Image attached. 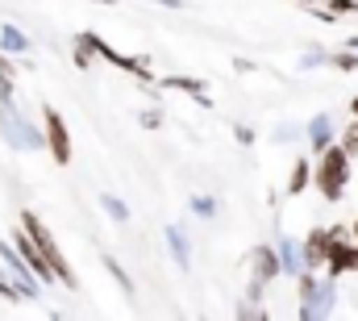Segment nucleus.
Returning a JSON list of instances; mask_svg holds the SVG:
<instances>
[{"instance_id": "19", "label": "nucleus", "mask_w": 358, "mask_h": 321, "mask_svg": "<svg viewBox=\"0 0 358 321\" xmlns=\"http://www.w3.org/2000/svg\"><path fill=\"white\" fill-rule=\"evenodd\" d=\"M334 59V67H342V71H358V50L355 46H346V50H338V55H329Z\"/></svg>"}, {"instance_id": "17", "label": "nucleus", "mask_w": 358, "mask_h": 321, "mask_svg": "<svg viewBox=\"0 0 358 321\" xmlns=\"http://www.w3.org/2000/svg\"><path fill=\"white\" fill-rule=\"evenodd\" d=\"M104 271H108V275H113V280L121 284V292H125V296H134V280L125 275V267H121V263H117L113 254H104Z\"/></svg>"}, {"instance_id": "6", "label": "nucleus", "mask_w": 358, "mask_h": 321, "mask_svg": "<svg viewBox=\"0 0 358 321\" xmlns=\"http://www.w3.org/2000/svg\"><path fill=\"white\" fill-rule=\"evenodd\" d=\"M13 246L21 250V259H25V263H29V267L38 271V280H42L46 288H50V284H59V275H55V267H50V259H46L42 250H38V242L29 238V230H25V226H21V230H13Z\"/></svg>"}, {"instance_id": "13", "label": "nucleus", "mask_w": 358, "mask_h": 321, "mask_svg": "<svg viewBox=\"0 0 358 321\" xmlns=\"http://www.w3.org/2000/svg\"><path fill=\"white\" fill-rule=\"evenodd\" d=\"M163 88H176V92H187L196 104H208V83L204 80H187V76H167Z\"/></svg>"}, {"instance_id": "7", "label": "nucleus", "mask_w": 358, "mask_h": 321, "mask_svg": "<svg viewBox=\"0 0 358 321\" xmlns=\"http://www.w3.org/2000/svg\"><path fill=\"white\" fill-rule=\"evenodd\" d=\"M92 42H96V55H100L104 63H113L117 71H125V76H134V80H146V83H150V63H146V59H129V55L113 50L100 34H92Z\"/></svg>"}, {"instance_id": "29", "label": "nucleus", "mask_w": 358, "mask_h": 321, "mask_svg": "<svg viewBox=\"0 0 358 321\" xmlns=\"http://www.w3.org/2000/svg\"><path fill=\"white\" fill-rule=\"evenodd\" d=\"M350 117H358V96H350Z\"/></svg>"}, {"instance_id": "20", "label": "nucleus", "mask_w": 358, "mask_h": 321, "mask_svg": "<svg viewBox=\"0 0 358 321\" xmlns=\"http://www.w3.org/2000/svg\"><path fill=\"white\" fill-rule=\"evenodd\" d=\"M0 296H4V301H29V296H25V288H21L13 275H8V280L0 275Z\"/></svg>"}, {"instance_id": "11", "label": "nucleus", "mask_w": 358, "mask_h": 321, "mask_svg": "<svg viewBox=\"0 0 358 321\" xmlns=\"http://www.w3.org/2000/svg\"><path fill=\"white\" fill-rule=\"evenodd\" d=\"M279 263H283V275H300L308 263H304V246H296L292 238H279Z\"/></svg>"}, {"instance_id": "3", "label": "nucleus", "mask_w": 358, "mask_h": 321, "mask_svg": "<svg viewBox=\"0 0 358 321\" xmlns=\"http://www.w3.org/2000/svg\"><path fill=\"white\" fill-rule=\"evenodd\" d=\"M0 130H4V142L13 146V151H46V134L42 130H34L17 109H8V104H0Z\"/></svg>"}, {"instance_id": "16", "label": "nucleus", "mask_w": 358, "mask_h": 321, "mask_svg": "<svg viewBox=\"0 0 358 321\" xmlns=\"http://www.w3.org/2000/svg\"><path fill=\"white\" fill-rule=\"evenodd\" d=\"M100 209H104L113 221H129V205H125L121 196H113V192H108V196H100Z\"/></svg>"}, {"instance_id": "4", "label": "nucleus", "mask_w": 358, "mask_h": 321, "mask_svg": "<svg viewBox=\"0 0 358 321\" xmlns=\"http://www.w3.org/2000/svg\"><path fill=\"white\" fill-rule=\"evenodd\" d=\"M246 267H250V296L255 301H263V288H267L271 280H279L283 275V263H279V250L275 246H255L250 254H246Z\"/></svg>"}, {"instance_id": "21", "label": "nucleus", "mask_w": 358, "mask_h": 321, "mask_svg": "<svg viewBox=\"0 0 358 321\" xmlns=\"http://www.w3.org/2000/svg\"><path fill=\"white\" fill-rule=\"evenodd\" d=\"M342 146H346V151L358 159V117H350V125L342 130Z\"/></svg>"}, {"instance_id": "8", "label": "nucleus", "mask_w": 358, "mask_h": 321, "mask_svg": "<svg viewBox=\"0 0 358 321\" xmlns=\"http://www.w3.org/2000/svg\"><path fill=\"white\" fill-rule=\"evenodd\" d=\"M300 246H304V263H308L313 271H321V267L329 263V250H334V226H325V230H313V234L300 242Z\"/></svg>"}, {"instance_id": "31", "label": "nucleus", "mask_w": 358, "mask_h": 321, "mask_svg": "<svg viewBox=\"0 0 358 321\" xmlns=\"http://www.w3.org/2000/svg\"><path fill=\"white\" fill-rule=\"evenodd\" d=\"M300 4H313V0H300Z\"/></svg>"}, {"instance_id": "22", "label": "nucleus", "mask_w": 358, "mask_h": 321, "mask_svg": "<svg viewBox=\"0 0 358 321\" xmlns=\"http://www.w3.org/2000/svg\"><path fill=\"white\" fill-rule=\"evenodd\" d=\"M192 213H200V217H217V200H208V196H196V200H192Z\"/></svg>"}, {"instance_id": "5", "label": "nucleus", "mask_w": 358, "mask_h": 321, "mask_svg": "<svg viewBox=\"0 0 358 321\" xmlns=\"http://www.w3.org/2000/svg\"><path fill=\"white\" fill-rule=\"evenodd\" d=\"M42 117H46V155L59 163V167H67L71 155H76V146H71V130H67L63 113L55 104H42Z\"/></svg>"}, {"instance_id": "15", "label": "nucleus", "mask_w": 358, "mask_h": 321, "mask_svg": "<svg viewBox=\"0 0 358 321\" xmlns=\"http://www.w3.org/2000/svg\"><path fill=\"white\" fill-rule=\"evenodd\" d=\"M0 50H4V55H25V50H29V38H25L17 25H0Z\"/></svg>"}, {"instance_id": "32", "label": "nucleus", "mask_w": 358, "mask_h": 321, "mask_svg": "<svg viewBox=\"0 0 358 321\" xmlns=\"http://www.w3.org/2000/svg\"><path fill=\"white\" fill-rule=\"evenodd\" d=\"M96 4H108V0H96Z\"/></svg>"}, {"instance_id": "24", "label": "nucleus", "mask_w": 358, "mask_h": 321, "mask_svg": "<svg viewBox=\"0 0 358 321\" xmlns=\"http://www.w3.org/2000/svg\"><path fill=\"white\" fill-rule=\"evenodd\" d=\"M238 317H263V309L255 305V296H250L246 305H238Z\"/></svg>"}, {"instance_id": "9", "label": "nucleus", "mask_w": 358, "mask_h": 321, "mask_svg": "<svg viewBox=\"0 0 358 321\" xmlns=\"http://www.w3.org/2000/svg\"><path fill=\"white\" fill-rule=\"evenodd\" d=\"M334 309H338V280L329 275V280L321 284V292H317L313 301H304V305H300V317H304V321H308V317H329Z\"/></svg>"}, {"instance_id": "25", "label": "nucleus", "mask_w": 358, "mask_h": 321, "mask_svg": "<svg viewBox=\"0 0 358 321\" xmlns=\"http://www.w3.org/2000/svg\"><path fill=\"white\" fill-rule=\"evenodd\" d=\"M334 13H358V0H329Z\"/></svg>"}, {"instance_id": "18", "label": "nucleus", "mask_w": 358, "mask_h": 321, "mask_svg": "<svg viewBox=\"0 0 358 321\" xmlns=\"http://www.w3.org/2000/svg\"><path fill=\"white\" fill-rule=\"evenodd\" d=\"M92 55H96V42H92V29L76 38V63L80 67H92Z\"/></svg>"}, {"instance_id": "23", "label": "nucleus", "mask_w": 358, "mask_h": 321, "mask_svg": "<svg viewBox=\"0 0 358 321\" xmlns=\"http://www.w3.org/2000/svg\"><path fill=\"white\" fill-rule=\"evenodd\" d=\"M142 125H146V130H159V125H163V113H159V109L142 113Z\"/></svg>"}, {"instance_id": "27", "label": "nucleus", "mask_w": 358, "mask_h": 321, "mask_svg": "<svg viewBox=\"0 0 358 321\" xmlns=\"http://www.w3.org/2000/svg\"><path fill=\"white\" fill-rule=\"evenodd\" d=\"M0 76H13V63H8V55L0 50Z\"/></svg>"}, {"instance_id": "26", "label": "nucleus", "mask_w": 358, "mask_h": 321, "mask_svg": "<svg viewBox=\"0 0 358 321\" xmlns=\"http://www.w3.org/2000/svg\"><path fill=\"white\" fill-rule=\"evenodd\" d=\"M234 138H238L242 146H250V142H255V130H246V125H238V130H234Z\"/></svg>"}, {"instance_id": "30", "label": "nucleus", "mask_w": 358, "mask_h": 321, "mask_svg": "<svg viewBox=\"0 0 358 321\" xmlns=\"http://www.w3.org/2000/svg\"><path fill=\"white\" fill-rule=\"evenodd\" d=\"M350 234H355V242H358V217H355V221H350Z\"/></svg>"}, {"instance_id": "28", "label": "nucleus", "mask_w": 358, "mask_h": 321, "mask_svg": "<svg viewBox=\"0 0 358 321\" xmlns=\"http://www.w3.org/2000/svg\"><path fill=\"white\" fill-rule=\"evenodd\" d=\"M150 4H163V8H179L183 0H150Z\"/></svg>"}, {"instance_id": "2", "label": "nucleus", "mask_w": 358, "mask_h": 321, "mask_svg": "<svg viewBox=\"0 0 358 321\" xmlns=\"http://www.w3.org/2000/svg\"><path fill=\"white\" fill-rule=\"evenodd\" d=\"M21 226L29 230V238L38 242V250H42V254L50 259V267H55V275H59V284L76 292V288H80V275L71 271V263H67V254L59 250V242H55V234L46 230V221H42V217H38L34 209H25V213H21Z\"/></svg>"}, {"instance_id": "10", "label": "nucleus", "mask_w": 358, "mask_h": 321, "mask_svg": "<svg viewBox=\"0 0 358 321\" xmlns=\"http://www.w3.org/2000/svg\"><path fill=\"white\" fill-rule=\"evenodd\" d=\"M308 146H313V155H325L334 146V117L329 113H317L308 121Z\"/></svg>"}, {"instance_id": "14", "label": "nucleus", "mask_w": 358, "mask_h": 321, "mask_svg": "<svg viewBox=\"0 0 358 321\" xmlns=\"http://www.w3.org/2000/svg\"><path fill=\"white\" fill-rule=\"evenodd\" d=\"M308 184H313V163L296 159V163H292V175H287V196H300Z\"/></svg>"}, {"instance_id": "12", "label": "nucleus", "mask_w": 358, "mask_h": 321, "mask_svg": "<svg viewBox=\"0 0 358 321\" xmlns=\"http://www.w3.org/2000/svg\"><path fill=\"white\" fill-rule=\"evenodd\" d=\"M163 234H167V246H171V259L179 263V271H187V267H192V246H187V234H183L179 226H167Z\"/></svg>"}, {"instance_id": "1", "label": "nucleus", "mask_w": 358, "mask_h": 321, "mask_svg": "<svg viewBox=\"0 0 358 321\" xmlns=\"http://www.w3.org/2000/svg\"><path fill=\"white\" fill-rule=\"evenodd\" d=\"M350 151L342 142H334L325 155H317L313 163V188L325 196V200H342L346 196V184H350Z\"/></svg>"}]
</instances>
